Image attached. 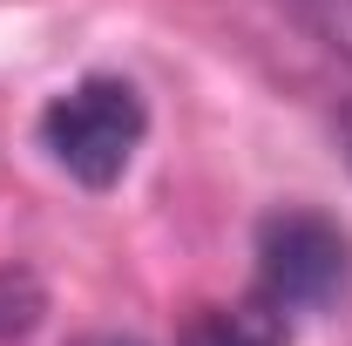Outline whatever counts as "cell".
I'll return each mask as SVG.
<instances>
[{"label":"cell","instance_id":"3","mask_svg":"<svg viewBox=\"0 0 352 346\" xmlns=\"http://www.w3.org/2000/svg\"><path fill=\"white\" fill-rule=\"evenodd\" d=\"M176 346H285V305L258 299H237V305H204Z\"/></svg>","mask_w":352,"mask_h":346},{"label":"cell","instance_id":"4","mask_svg":"<svg viewBox=\"0 0 352 346\" xmlns=\"http://www.w3.org/2000/svg\"><path fill=\"white\" fill-rule=\"evenodd\" d=\"M318 48H332L339 61H352V0H278Z\"/></svg>","mask_w":352,"mask_h":346},{"label":"cell","instance_id":"1","mask_svg":"<svg viewBox=\"0 0 352 346\" xmlns=\"http://www.w3.org/2000/svg\"><path fill=\"white\" fill-rule=\"evenodd\" d=\"M149 109L122 75H82L68 95H54L41 109V150L54 170H68L82 190H109L142 150Z\"/></svg>","mask_w":352,"mask_h":346},{"label":"cell","instance_id":"5","mask_svg":"<svg viewBox=\"0 0 352 346\" xmlns=\"http://www.w3.org/2000/svg\"><path fill=\"white\" fill-rule=\"evenodd\" d=\"M41 319V285L34 272H0V340H21Z\"/></svg>","mask_w":352,"mask_h":346},{"label":"cell","instance_id":"6","mask_svg":"<svg viewBox=\"0 0 352 346\" xmlns=\"http://www.w3.org/2000/svg\"><path fill=\"white\" fill-rule=\"evenodd\" d=\"M75 346H142V340H122V333H88V340H75Z\"/></svg>","mask_w":352,"mask_h":346},{"label":"cell","instance_id":"2","mask_svg":"<svg viewBox=\"0 0 352 346\" xmlns=\"http://www.w3.org/2000/svg\"><path fill=\"white\" fill-rule=\"evenodd\" d=\"M352 278V238L325 211H271L258 224V292L285 312L332 305Z\"/></svg>","mask_w":352,"mask_h":346},{"label":"cell","instance_id":"7","mask_svg":"<svg viewBox=\"0 0 352 346\" xmlns=\"http://www.w3.org/2000/svg\"><path fill=\"white\" fill-rule=\"evenodd\" d=\"M339 143H346V163H352V109L339 116Z\"/></svg>","mask_w":352,"mask_h":346}]
</instances>
